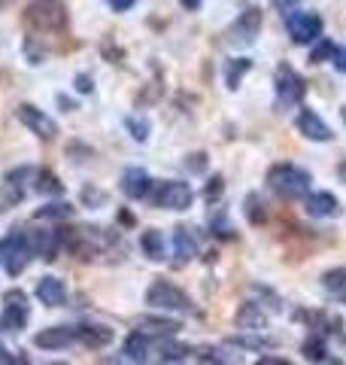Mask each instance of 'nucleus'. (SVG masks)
<instances>
[{
  "instance_id": "obj_4",
  "label": "nucleus",
  "mask_w": 346,
  "mask_h": 365,
  "mask_svg": "<svg viewBox=\"0 0 346 365\" xmlns=\"http://www.w3.org/2000/svg\"><path fill=\"white\" fill-rule=\"evenodd\" d=\"M322 28H325V21H322L319 13L313 9H292V13L285 16V31L292 43L298 46H313L322 40Z\"/></svg>"
},
{
  "instance_id": "obj_42",
  "label": "nucleus",
  "mask_w": 346,
  "mask_h": 365,
  "mask_svg": "<svg viewBox=\"0 0 346 365\" xmlns=\"http://www.w3.org/2000/svg\"><path fill=\"white\" fill-rule=\"evenodd\" d=\"M137 4V0H110V6L115 9V13H125V9H131Z\"/></svg>"
},
{
  "instance_id": "obj_12",
  "label": "nucleus",
  "mask_w": 346,
  "mask_h": 365,
  "mask_svg": "<svg viewBox=\"0 0 346 365\" xmlns=\"http://www.w3.org/2000/svg\"><path fill=\"white\" fill-rule=\"evenodd\" d=\"M119 186L131 201H140V198H149V192H152V177H149L143 168H128L122 174Z\"/></svg>"
},
{
  "instance_id": "obj_32",
  "label": "nucleus",
  "mask_w": 346,
  "mask_h": 365,
  "mask_svg": "<svg viewBox=\"0 0 346 365\" xmlns=\"http://www.w3.org/2000/svg\"><path fill=\"white\" fill-rule=\"evenodd\" d=\"M161 95H164V86H161V79H155V83H146V88L137 95V107L155 104V101H161Z\"/></svg>"
},
{
  "instance_id": "obj_3",
  "label": "nucleus",
  "mask_w": 346,
  "mask_h": 365,
  "mask_svg": "<svg viewBox=\"0 0 346 365\" xmlns=\"http://www.w3.org/2000/svg\"><path fill=\"white\" fill-rule=\"evenodd\" d=\"M149 201L161 210H189L194 201V192L182 180H161V182H152Z\"/></svg>"
},
{
  "instance_id": "obj_40",
  "label": "nucleus",
  "mask_w": 346,
  "mask_h": 365,
  "mask_svg": "<svg viewBox=\"0 0 346 365\" xmlns=\"http://www.w3.org/2000/svg\"><path fill=\"white\" fill-rule=\"evenodd\" d=\"M73 88L79 91V95H91V91H95V79H91L88 73H76L73 76Z\"/></svg>"
},
{
  "instance_id": "obj_28",
  "label": "nucleus",
  "mask_w": 346,
  "mask_h": 365,
  "mask_svg": "<svg viewBox=\"0 0 346 365\" xmlns=\"http://www.w3.org/2000/svg\"><path fill=\"white\" fill-rule=\"evenodd\" d=\"M231 347H237V350H271L273 347V338H268V335H240V338H234V341H228Z\"/></svg>"
},
{
  "instance_id": "obj_38",
  "label": "nucleus",
  "mask_w": 346,
  "mask_h": 365,
  "mask_svg": "<svg viewBox=\"0 0 346 365\" xmlns=\"http://www.w3.org/2000/svg\"><path fill=\"white\" fill-rule=\"evenodd\" d=\"M186 170H189V174H204V170H206V153L186 155Z\"/></svg>"
},
{
  "instance_id": "obj_11",
  "label": "nucleus",
  "mask_w": 346,
  "mask_h": 365,
  "mask_svg": "<svg viewBox=\"0 0 346 365\" xmlns=\"http://www.w3.org/2000/svg\"><path fill=\"white\" fill-rule=\"evenodd\" d=\"M4 323L9 329H25L28 323V295L21 289H9L4 295Z\"/></svg>"
},
{
  "instance_id": "obj_41",
  "label": "nucleus",
  "mask_w": 346,
  "mask_h": 365,
  "mask_svg": "<svg viewBox=\"0 0 346 365\" xmlns=\"http://www.w3.org/2000/svg\"><path fill=\"white\" fill-rule=\"evenodd\" d=\"M331 64L337 67L340 73H346V49H340V46H337V55H334V61H331Z\"/></svg>"
},
{
  "instance_id": "obj_35",
  "label": "nucleus",
  "mask_w": 346,
  "mask_h": 365,
  "mask_svg": "<svg viewBox=\"0 0 346 365\" xmlns=\"http://www.w3.org/2000/svg\"><path fill=\"white\" fill-rule=\"evenodd\" d=\"M64 155L70 158V162H85V158L95 155V150H91L88 143H83V140H70L67 143V150H64Z\"/></svg>"
},
{
  "instance_id": "obj_2",
  "label": "nucleus",
  "mask_w": 346,
  "mask_h": 365,
  "mask_svg": "<svg viewBox=\"0 0 346 365\" xmlns=\"http://www.w3.org/2000/svg\"><path fill=\"white\" fill-rule=\"evenodd\" d=\"M273 91H276V104L283 110L298 107L307 95V79L298 73L292 64H280L273 73Z\"/></svg>"
},
{
  "instance_id": "obj_16",
  "label": "nucleus",
  "mask_w": 346,
  "mask_h": 365,
  "mask_svg": "<svg viewBox=\"0 0 346 365\" xmlns=\"http://www.w3.org/2000/svg\"><path fill=\"white\" fill-rule=\"evenodd\" d=\"M67 283L61 277H43L37 283V299L46 304V307H61L67 304Z\"/></svg>"
},
{
  "instance_id": "obj_36",
  "label": "nucleus",
  "mask_w": 346,
  "mask_h": 365,
  "mask_svg": "<svg viewBox=\"0 0 346 365\" xmlns=\"http://www.w3.org/2000/svg\"><path fill=\"white\" fill-rule=\"evenodd\" d=\"M222 192H225V177L213 174L210 180H206V186H204V198L206 201H219V198H222Z\"/></svg>"
},
{
  "instance_id": "obj_23",
  "label": "nucleus",
  "mask_w": 346,
  "mask_h": 365,
  "mask_svg": "<svg viewBox=\"0 0 346 365\" xmlns=\"http://www.w3.org/2000/svg\"><path fill=\"white\" fill-rule=\"evenodd\" d=\"M249 71H252V58H231L225 64V86H228V91H237Z\"/></svg>"
},
{
  "instance_id": "obj_45",
  "label": "nucleus",
  "mask_w": 346,
  "mask_h": 365,
  "mask_svg": "<svg viewBox=\"0 0 346 365\" xmlns=\"http://www.w3.org/2000/svg\"><path fill=\"white\" fill-rule=\"evenodd\" d=\"M103 55H107V58L122 61V49H115V46H103Z\"/></svg>"
},
{
  "instance_id": "obj_48",
  "label": "nucleus",
  "mask_w": 346,
  "mask_h": 365,
  "mask_svg": "<svg viewBox=\"0 0 346 365\" xmlns=\"http://www.w3.org/2000/svg\"><path fill=\"white\" fill-rule=\"evenodd\" d=\"M179 4H182V6H186V9H198V6L204 4V0H179Z\"/></svg>"
},
{
  "instance_id": "obj_50",
  "label": "nucleus",
  "mask_w": 346,
  "mask_h": 365,
  "mask_svg": "<svg viewBox=\"0 0 346 365\" xmlns=\"http://www.w3.org/2000/svg\"><path fill=\"white\" fill-rule=\"evenodd\" d=\"M325 362H328V365H346L343 359H325Z\"/></svg>"
},
{
  "instance_id": "obj_34",
  "label": "nucleus",
  "mask_w": 346,
  "mask_h": 365,
  "mask_svg": "<svg viewBox=\"0 0 346 365\" xmlns=\"http://www.w3.org/2000/svg\"><path fill=\"white\" fill-rule=\"evenodd\" d=\"M79 198H83L85 207H103V204H107V192L98 189V186H83Z\"/></svg>"
},
{
  "instance_id": "obj_9",
  "label": "nucleus",
  "mask_w": 346,
  "mask_h": 365,
  "mask_svg": "<svg viewBox=\"0 0 346 365\" xmlns=\"http://www.w3.org/2000/svg\"><path fill=\"white\" fill-rule=\"evenodd\" d=\"M16 119L25 125L28 131L37 134L40 140H55V137H58V122L49 119L40 107H33V104H21V107L16 110Z\"/></svg>"
},
{
  "instance_id": "obj_8",
  "label": "nucleus",
  "mask_w": 346,
  "mask_h": 365,
  "mask_svg": "<svg viewBox=\"0 0 346 365\" xmlns=\"http://www.w3.org/2000/svg\"><path fill=\"white\" fill-rule=\"evenodd\" d=\"M0 259H4V268L9 271V277H19V274L28 268V262H31V244H28V237L21 235V232H13V235L6 237V244L0 247Z\"/></svg>"
},
{
  "instance_id": "obj_7",
  "label": "nucleus",
  "mask_w": 346,
  "mask_h": 365,
  "mask_svg": "<svg viewBox=\"0 0 346 365\" xmlns=\"http://www.w3.org/2000/svg\"><path fill=\"white\" fill-rule=\"evenodd\" d=\"M28 21L40 31H61L67 25V9L61 0H33L28 6Z\"/></svg>"
},
{
  "instance_id": "obj_6",
  "label": "nucleus",
  "mask_w": 346,
  "mask_h": 365,
  "mask_svg": "<svg viewBox=\"0 0 346 365\" xmlns=\"http://www.w3.org/2000/svg\"><path fill=\"white\" fill-rule=\"evenodd\" d=\"M146 304L158 307V311H192V299L170 280H155L146 289Z\"/></svg>"
},
{
  "instance_id": "obj_14",
  "label": "nucleus",
  "mask_w": 346,
  "mask_h": 365,
  "mask_svg": "<svg viewBox=\"0 0 346 365\" xmlns=\"http://www.w3.org/2000/svg\"><path fill=\"white\" fill-rule=\"evenodd\" d=\"M70 341H76V329L70 326H49V329H40L33 344L43 347V350H58V347H67Z\"/></svg>"
},
{
  "instance_id": "obj_25",
  "label": "nucleus",
  "mask_w": 346,
  "mask_h": 365,
  "mask_svg": "<svg viewBox=\"0 0 346 365\" xmlns=\"http://www.w3.org/2000/svg\"><path fill=\"white\" fill-rule=\"evenodd\" d=\"M322 287H325L331 295H337V299L346 302V268H331L322 274Z\"/></svg>"
},
{
  "instance_id": "obj_10",
  "label": "nucleus",
  "mask_w": 346,
  "mask_h": 365,
  "mask_svg": "<svg viewBox=\"0 0 346 365\" xmlns=\"http://www.w3.org/2000/svg\"><path fill=\"white\" fill-rule=\"evenodd\" d=\"M295 125H298V131H301L307 140H313V143H328L331 137H334V131L328 128V122L322 119L316 110H310V107H301Z\"/></svg>"
},
{
  "instance_id": "obj_17",
  "label": "nucleus",
  "mask_w": 346,
  "mask_h": 365,
  "mask_svg": "<svg viewBox=\"0 0 346 365\" xmlns=\"http://www.w3.org/2000/svg\"><path fill=\"white\" fill-rule=\"evenodd\" d=\"M28 244H31V253H37L46 262H52L58 256V250L64 247L61 244V232H58V228H55V232H33L28 237Z\"/></svg>"
},
{
  "instance_id": "obj_20",
  "label": "nucleus",
  "mask_w": 346,
  "mask_h": 365,
  "mask_svg": "<svg viewBox=\"0 0 346 365\" xmlns=\"http://www.w3.org/2000/svg\"><path fill=\"white\" fill-rule=\"evenodd\" d=\"M140 250L152 259V262H161L167 256V247H164V235L158 232V228H146V232L140 235Z\"/></svg>"
},
{
  "instance_id": "obj_1",
  "label": "nucleus",
  "mask_w": 346,
  "mask_h": 365,
  "mask_svg": "<svg viewBox=\"0 0 346 365\" xmlns=\"http://www.w3.org/2000/svg\"><path fill=\"white\" fill-rule=\"evenodd\" d=\"M310 182H313L310 170L298 168L292 162H276L268 170V189L273 192V195H280L283 201L307 198L310 195Z\"/></svg>"
},
{
  "instance_id": "obj_31",
  "label": "nucleus",
  "mask_w": 346,
  "mask_h": 365,
  "mask_svg": "<svg viewBox=\"0 0 346 365\" xmlns=\"http://www.w3.org/2000/svg\"><path fill=\"white\" fill-rule=\"evenodd\" d=\"M70 213H73V207L67 201H52V204H43L33 216H37V220H67Z\"/></svg>"
},
{
  "instance_id": "obj_22",
  "label": "nucleus",
  "mask_w": 346,
  "mask_h": 365,
  "mask_svg": "<svg viewBox=\"0 0 346 365\" xmlns=\"http://www.w3.org/2000/svg\"><path fill=\"white\" fill-rule=\"evenodd\" d=\"M201 359L213 362V365H240V353L231 344H219V347H204Z\"/></svg>"
},
{
  "instance_id": "obj_29",
  "label": "nucleus",
  "mask_w": 346,
  "mask_h": 365,
  "mask_svg": "<svg viewBox=\"0 0 346 365\" xmlns=\"http://www.w3.org/2000/svg\"><path fill=\"white\" fill-rule=\"evenodd\" d=\"M125 353H128V359L134 362H146V353H149V338L143 332H134L128 335V341H125Z\"/></svg>"
},
{
  "instance_id": "obj_18",
  "label": "nucleus",
  "mask_w": 346,
  "mask_h": 365,
  "mask_svg": "<svg viewBox=\"0 0 346 365\" xmlns=\"http://www.w3.org/2000/svg\"><path fill=\"white\" fill-rule=\"evenodd\" d=\"M234 323L243 329V332H264V329H268V314L261 311V304L246 302V304H240Z\"/></svg>"
},
{
  "instance_id": "obj_33",
  "label": "nucleus",
  "mask_w": 346,
  "mask_h": 365,
  "mask_svg": "<svg viewBox=\"0 0 346 365\" xmlns=\"http://www.w3.org/2000/svg\"><path fill=\"white\" fill-rule=\"evenodd\" d=\"M125 128H128V134L134 137L137 143H146V140H149V122H146V119L128 116V119H125Z\"/></svg>"
},
{
  "instance_id": "obj_15",
  "label": "nucleus",
  "mask_w": 346,
  "mask_h": 365,
  "mask_svg": "<svg viewBox=\"0 0 346 365\" xmlns=\"http://www.w3.org/2000/svg\"><path fill=\"white\" fill-rule=\"evenodd\" d=\"M304 210L316 220H325V216H337L340 213V201L331 195V192H310L304 198Z\"/></svg>"
},
{
  "instance_id": "obj_37",
  "label": "nucleus",
  "mask_w": 346,
  "mask_h": 365,
  "mask_svg": "<svg viewBox=\"0 0 346 365\" xmlns=\"http://www.w3.org/2000/svg\"><path fill=\"white\" fill-rule=\"evenodd\" d=\"M158 350H161V359H167V362H177V359H182L189 353L182 344H173V341H161Z\"/></svg>"
},
{
  "instance_id": "obj_51",
  "label": "nucleus",
  "mask_w": 346,
  "mask_h": 365,
  "mask_svg": "<svg viewBox=\"0 0 346 365\" xmlns=\"http://www.w3.org/2000/svg\"><path fill=\"white\" fill-rule=\"evenodd\" d=\"M340 116H343V122H346V107H340Z\"/></svg>"
},
{
  "instance_id": "obj_47",
  "label": "nucleus",
  "mask_w": 346,
  "mask_h": 365,
  "mask_svg": "<svg viewBox=\"0 0 346 365\" xmlns=\"http://www.w3.org/2000/svg\"><path fill=\"white\" fill-rule=\"evenodd\" d=\"M119 222L122 225H134V213L131 210H119Z\"/></svg>"
},
{
  "instance_id": "obj_44",
  "label": "nucleus",
  "mask_w": 346,
  "mask_h": 365,
  "mask_svg": "<svg viewBox=\"0 0 346 365\" xmlns=\"http://www.w3.org/2000/svg\"><path fill=\"white\" fill-rule=\"evenodd\" d=\"M55 101H58V104H61L67 113H73V110H76V104H73V101L67 98V95H55Z\"/></svg>"
},
{
  "instance_id": "obj_5",
  "label": "nucleus",
  "mask_w": 346,
  "mask_h": 365,
  "mask_svg": "<svg viewBox=\"0 0 346 365\" xmlns=\"http://www.w3.org/2000/svg\"><path fill=\"white\" fill-rule=\"evenodd\" d=\"M261 25H264V13L258 6H249V9H243L234 21H231V28H228V34H225V40H228V46H252L258 40V34H261Z\"/></svg>"
},
{
  "instance_id": "obj_43",
  "label": "nucleus",
  "mask_w": 346,
  "mask_h": 365,
  "mask_svg": "<svg viewBox=\"0 0 346 365\" xmlns=\"http://www.w3.org/2000/svg\"><path fill=\"white\" fill-rule=\"evenodd\" d=\"M256 365H288V359H280V356H261Z\"/></svg>"
},
{
  "instance_id": "obj_19",
  "label": "nucleus",
  "mask_w": 346,
  "mask_h": 365,
  "mask_svg": "<svg viewBox=\"0 0 346 365\" xmlns=\"http://www.w3.org/2000/svg\"><path fill=\"white\" fill-rule=\"evenodd\" d=\"M76 341H83V344L91 347V350L107 347L110 341H112V329H107V326H95V323L79 326V329H76Z\"/></svg>"
},
{
  "instance_id": "obj_49",
  "label": "nucleus",
  "mask_w": 346,
  "mask_h": 365,
  "mask_svg": "<svg viewBox=\"0 0 346 365\" xmlns=\"http://www.w3.org/2000/svg\"><path fill=\"white\" fill-rule=\"evenodd\" d=\"M337 170H340V177H343V182H346V162H340V168H337Z\"/></svg>"
},
{
  "instance_id": "obj_27",
  "label": "nucleus",
  "mask_w": 346,
  "mask_h": 365,
  "mask_svg": "<svg viewBox=\"0 0 346 365\" xmlns=\"http://www.w3.org/2000/svg\"><path fill=\"white\" fill-rule=\"evenodd\" d=\"M334 55H337V46H334V40H325L322 37L319 43H313L310 46V64H328V61H334Z\"/></svg>"
},
{
  "instance_id": "obj_39",
  "label": "nucleus",
  "mask_w": 346,
  "mask_h": 365,
  "mask_svg": "<svg viewBox=\"0 0 346 365\" xmlns=\"http://www.w3.org/2000/svg\"><path fill=\"white\" fill-rule=\"evenodd\" d=\"M25 180H33V170L31 168H16V170H9V174H6V182H9V186H25Z\"/></svg>"
},
{
  "instance_id": "obj_24",
  "label": "nucleus",
  "mask_w": 346,
  "mask_h": 365,
  "mask_svg": "<svg viewBox=\"0 0 346 365\" xmlns=\"http://www.w3.org/2000/svg\"><path fill=\"white\" fill-rule=\"evenodd\" d=\"M243 213L249 225H264L268 222V204H264V198L258 195V192H249V195L243 198Z\"/></svg>"
},
{
  "instance_id": "obj_21",
  "label": "nucleus",
  "mask_w": 346,
  "mask_h": 365,
  "mask_svg": "<svg viewBox=\"0 0 346 365\" xmlns=\"http://www.w3.org/2000/svg\"><path fill=\"white\" fill-rule=\"evenodd\" d=\"M33 192H40V195H61L64 182H61V177H58L55 170L40 168L37 174H33Z\"/></svg>"
},
{
  "instance_id": "obj_46",
  "label": "nucleus",
  "mask_w": 346,
  "mask_h": 365,
  "mask_svg": "<svg viewBox=\"0 0 346 365\" xmlns=\"http://www.w3.org/2000/svg\"><path fill=\"white\" fill-rule=\"evenodd\" d=\"M0 365H16L13 353H9V350H4V347H0Z\"/></svg>"
},
{
  "instance_id": "obj_13",
  "label": "nucleus",
  "mask_w": 346,
  "mask_h": 365,
  "mask_svg": "<svg viewBox=\"0 0 346 365\" xmlns=\"http://www.w3.org/2000/svg\"><path fill=\"white\" fill-rule=\"evenodd\" d=\"M173 265L177 268H186L192 259H198V241H194V235H192V228L186 225H179L177 232H173Z\"/></svg>"
},
{
  "instance_id": "obj_26",
  "label": "nucleus",
  "mask_w": 346,
  "mask_h": 365,
  "mask_svg": "<svg viewBox=\"0 0 346 365\" xmlns=\"http://www.w3.org/2000/svg\"><path fill=\"white\" fill-rule=\"evenodd\" d=\"M140 326L149 329V332H155V335H164V338L179 332L177 319H161V317H140Z\"/></svg>"
},
{
  "instance_id": "obj_30",
  "label": "nucleus",
  "mask_w": 346,
  "mask_h": 365,
  "mask_svg": "<svg viewBox=\"0 0 346 365\" xmlns=\"http://www.w3.org/2000/svg\"><path fill=\"white\" fill-rule=\"evenodd\" d=\"M301 353H304V359H307V362H313V365H319V362H325V359H328V356H325V353H328V350H325V341L316 338V335L304 341V344H301Z\"/></svg>"
}]
</instances>
